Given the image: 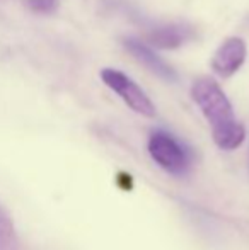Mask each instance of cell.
<instances>
[{
	"label": "cell",
	"instance_id": "1",
	"mask_svg": "<svg viewBox=\"0 0 249 250\" xmlns=\"http://www.w3.org/2000/svg\"><path fill=\"white\" fill-rule=\"evenodd\" d=\"M191 99L200 107L220 150H236L246 138V129L234 118L232 105L220 85L210 77H198L191 85Z\"/></svg>",
	"mask_w": 249,
	"mask_h": 250
},
{
	"label": "cell",
	"instance_id": "2",
	"mask_svg": "<svg viewBox=\"0 0 249 250\" xmlns=\"http://www.w3.org/2000/svg\"><path fill=\"white\" fill-rule=\"evenodd\" d=\"M101 79L136 114L145 116V118H154L156 116V105L152 104L149 96L123 72H120L116 68H103L101 70Z\"/></svg>",
	"mask_w": 249,
	"mask_h": 250
},
{
	"label": "cell",
	"instance_id": "3",
	"mask_svg": "<svg viewBox=\"0 0 249 250\" xmlns=\"http://www.w3.org/2000/svg\"><path fill=\"white\" fill-rule=\"evenodd\" d=\"M149 153L159 167L173 175H181L188 170L189 157L186 150L171 135L154 131L149 138Z\"/></svg>",
	"mask_w": 249,
	"mask_h": 250
},
{
	"label": "cell",
	"instance_id": "4",
	"mask_svg": "<svg viewBox=\"0 0 249 250\" xmlns=\"http://www.w3.org/2000/svg\"><path fill=\"white\" fill-rule=\"evenodd\" d=\"M246 53L248 48L243 38H227L213 53L212 70L222 79H229L243 66L244 60H246Z\"/></svg>",
	"mask_w": 249,
	"mask_h": 250
},
{
	"label": "cell",
	"instance_id": "5",
	"mask_svg": "<svg viewBox=\"0 0 249 250\" xmlns=\"http://www.w3.org/2000/svg\"><path fill=\"white\" fill-rule=\"evenodd\" d=\"M123 44L126 50L130 51V55L138 63H142L147 70H150L152 73H156L157 77L167 80V82H174V80H176L174 70L171 68L162 58H159V56L152 51V48L147 46L145 43H140V41L133 40V38H128V40L123 41Z\"/></svg>",
	"mask_w": 249,
	"mask_h": 250
},
{
	"label": "cell",
	"instance_id": "6",
	"mask_svg": "<svg viewBox=\"0 0 249 250\" xmlns=\"http://www.w3.org/2000/svg\"><path fill=\"white\" fill-rule=\"evenodd\" d=\"M191 38V29H188L183 24H169L154 29L145 36L147 43L150 46H156L159 50H174L183 46Z\"/></svg>",
	"mask_w": 249,
	"mask_h": 250
},
{
	"label": "cell",
	"instance_id": "7",
	"mask_svg": "<svg viewBox=\"0 0 249 250\" xmlns=\"http://www.w3.org/2000/svg\"><path fill=\"white\" fill-rule=\"evenodd\" d=\"M0 250H21L12 218L0 206Z\"/></svg>",
	"mask_w": 249,
	"mask_h": 250
},
{
	"label": "cell",
	"instance_id": "8",
	"mask_svg": "<svg viewBox=\"0 0 249 250\" xmlns=\"http://www.w3.org/2000/svg\"><path fill=\"white\" fill-rule=\"evenodd\" d=\"M27 5L36 12H51L57 7V0H27Z\"/></svg>",
	"mask_w": 249,
	"mask_h": 250
}]
</instances>
